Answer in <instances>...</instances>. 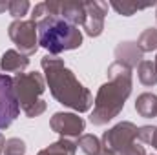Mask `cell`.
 <instances>
[{
    "label": "cell",
    "instance_id": "8fae6325",
    "mask_svg": "<svg viewBox=\"0 0 157 155\" xmlns=\"http://www.w3.org/2000/svg\"><path fill=\"white\" fill-rule=\"evenodd\" d=\"M29 66V59L24 55V53H20V51H17V49H7L4 55H2V59H0V68H2V71H6V73H22L26 68Z\"/></svg>",
    "mask_w": 157,
    "mask_h": 155
},
{
    "label": "cell",
    "instance_id": "7a4b0ae2",
    "mask_svg": "<svg viewBox=\"0 0 157 155\" xmlns=\"http://www.w3.org/2000/svg\"><path fill=\"white\" fill-rule=\"evenodd\" d=\"M132 93V70L121 62H113L108 68V82H104L93 100L91 124L102 126L122 112L126 99Z\"/></svg>",
    "mask_w": 157,
    "mask_h": 155
},
{
    "label": "cell",
    "instance_id": "2e32d148",
    "mask_svg": "<svg viewBox=\"0 0 157 155\" xmlns=\"http://www.w3.org/2000/svg\"><path fill=\"white\" fill-rule=\"evenodd\" d=\"M137 46L143 53H150L157 49V29L155 28H148L141 33V37L137 39Z\"/></svg>",
    "mask_w": 157,
    "mask_h": 155
},
{
    "label": "cell",
    "instance_id": "ac0fdd59",
    "mask_svg": "<svg viewBox=\"0 0 157 155\" xmlns=\"http://www.w3.org/2000/svg\"><path fill=\"white\" fill-rule=\"evenodd\" d=\"M4 155H26V144L20 139H7L2 148Z\"/></svg>",
    "mask_w": 157,
    "mask_h": 155
},
{
    "label": "cell",
    "instance_id": "7402d4cb",
    "mask_svg": "<svg viewBox=\"0 0 157 155\" xmlns=\"http://www.w3.org/2000/svg\"><path fill=\"white\" fill-rule=\"evenodd\" d=\"M99 155H115V153H112V152H108V150H102Z\"/></svg>",
    "mask_w": 157,
    "mask_h": 155
},
{
    "label": "cell",
    "instance_id": "e0dca14e",
    "mask_svg": "<svg viewBox=\"0 0 157 155\" xmlns=\"http://www.w3.org/2000/svg\"><path fill=\"white\" fill-rule=\"evenodd\" d=\"M155 2H146V4H135V2H112V7L117 11L119 15L122 17H130L133 15L135 11H141V9H146L150 6H154Z\"/></svg>",
    "mask_w": 157,
    "mask_h": 155
},
{
    "label": "cell",
    "instance_id": "30bf717a",
    "mask_svg": "<svg viewBox=\"0 0 157 155\" xmlns=\"http://www.w3.org/2000/svg\"><path fill=\"white\" fill-rule=\"evenodd\" d=\"M143 60V51L139 49L137 42H121L115 47V62L128 66L130 70L137 68Z\"/></svg>",
    "mask_w": 157,
    "mask_h": 155
},
{
    "label": "cell",
    "instance_id": "44dd1931",
    "mask_svg": "<svg viewBox=\"0 0 157 155\" xmlns=\"http://www.w3.org/2000/svg\"><path fill=\"white\" fill-rule=\"evenodd\" d=\"M4 142H6V141H4V137H2V133H0V155H2V148H4Z\"/></svg>",
    "mask_w": 157,
    "mask_h": 155
},
{
    "label": "cell",
    "instance_id": "52a82bcc",
    "mask_svg": "<svg viewBox=\"0 0 157 155\" xmlns=\"http://www.w3.org/2000/svg\"><path fill=\"white\" fill-rule=\"evenodd\" d=\"M20 113V106L15 95L13 78L6 73H0V131L9 128Z\"/></svg>",
    "mask_w": 157,
    "mask_h": 155
},
{
    "label": "cell",
    "instance_id": "603a6c76",
    "mask_svg": "<svg viewBox=\"0 0 157 155\" xmlns=\"http://www.w3.org/2000/svg\"><path fill=\"white\" fill-rule=\"evenodd\" d=\"M155 17H157V13H155Z\"/></svg>",
    "mask_w": 157,
    "mask_h": 155
},
{
    "label": "cell",
    "instance_id": "5bb4252c",
    "mask_svg": "<svg viewBox=\"0 0 157 155\" xmlns=\"http://www.w3.org/2000/svg\"><path fill=\"white\" fill-rule=\"evenodd\" d=\"M77 152V142L70 141V139H60L57 142H53L51 146L40 150L37 155H75Z\"/></svg>",
    "mask_w": 157,
    "mask_h": 155
},
{
    "label": "cell",
    "instance_id": "ba28073f",
    "mask_svg": "<svg viewBox=\"0 0 157 155\" xmlns=\"http://www.w3.org/2000/svg\"><path fill=\"white\" fill-rule=\"evenodd\" d=\"M49 126L55 133L62 135V139H70V137H80L84 128H86V122L82 117L75 115V113H55L49 120Z\"/></svg>",
    "mask_w": 157,
    "mask_h": 155
},
{
    "label": "cell",
    "instance_id": "d6986e66",
    "mask_svg": "<svg viewBox=\"0 0 157 155\" xmlns=\"http://www.w3.org/2000/svg\"><path fill=\"white\" fill-rule=\"evenodd\" d=\"M28 9H29V2H28V0H11L7 11H9V15L15 17L17 20H22V17L28 13Z\"/></svg>",
    "mask_w": 157,
    "mask_h": 155
},
{
    "label": "cell",
    "instance_id": "ffe728a7",
    "mask_svg": "<svg viewBox=\"0 0 157 155\" xmlns=\"http://www.w3.org/2000/svg\"><path fill=\"white\" fill-rule=\"evenodd\" d=\"M6 9H9V2H0V13H4Z\"/></svg>",
    "mask_w": 157,
    "mask_h": 155
},
{
    "label": "cell",
    "instance_id": "9a60e30c",
    "mask_svg": "<svg viewBox=\"0 0 157 155\" xmlns=\"http://www.w3.org/2000/svg\"><path fill=\"white\" fill-rule=\"evenodd\" d=\"M77 146L86 155H99L102 152V142L91 133H82L77 141Z\"/></svg>",
    "mask_w": 157,
    "mask_h": 155
},
{
    "label": "cell",
    "instance_id": "7c38bea8",
    "mask_svg": "<svg viewBox=\"0 0 157 155\" xmlns=\"http://www.w3.org/2000/svg\"><path fill=\"white\" fill-rule=\"evenodd\" d=\"M135 110L141 117L152 119L157 115V95L154 93H143L135 100Z\"/></svg>",
    "mask_w": 157,
    "mask_h": 155
},
{
    "label": "cell",
    "instance_id": "8992f818",
    "mask_svg": "<svg viewBox=\"0 0 157 155\" xmlns=\"http://www.w3.org/2000/svg\"><path fill=\"white\" fill-rule=\"evenodd\" d=\"M9 39L15 42V46L18 47L20 53H24L26 57L37 53L39 49V29H37V22L29 20H15L11 22L9 29Z\"/></svg>",
    "mask_w": 157,
    "mask_h": 155
},
{
    "label": "cell",
    "instance_id": "277c9868",
    "mask_svg": "<svg viewBox=\"0 0 157 155\" xmlns=\"http://www.w3.org/2000/svg\"><path fill=\"white\" fill-rule=\"evenodd\" d=\"M13 88L20 110L28 117H39L46 112V102L42 93L46 89V78L37 71L18 73L13 77Z\"/></svg>",
    "mask_w": 157,
    "mask_h": 155
},
{
    "label": "cell",
    "instance_id": "6da1fadb",
    "mask_svg": "<svg viewBox=\"0 0 157 155\" xmlns=\"http://www.w3.org/2000/svg\"><path fill=\"white\" fill-rule=\"evenodd\" d=\"M42 70L46 73V82L49 86L51 95L64 106L75 110L78 113H84L91 108L93 97L88 88H84L82 82H78L75 73L64 64L62 59L57 57H44L42 59Z\"/></svg>",
    "mask_w": 157,
    "mask_h": 155
},
{
    "label": "cell",
    "instance_id": "3957f363",
    "mask_svg": "<svg viewBox=\"0 0 157 155\" xmlns=\"http://www.w3.org/2000/svg\"><path fill=\"white\" fill-rule=\"evenodd\" d=\"M37 29H39V46L48 49L51 55L77 49L82 44L80 29L57 15H46L44 18H40L37 22Z\"/></svg>",
    "mask_w": 157,
    "mask_h": 155
},
{
    "label": "cell",
    "instance_id": "9c48e42d",
    "mask_svg": "<svg viewBox=\"0 0 157 155\" xmlns=\"http://www.w3.org/2000/svg\"><path fill=\"white\" fill-rule=\"evenodd\" d=\"M86 6V20L82 28L90 37H99L104 29V17L108 13V4L104 2H84Z\"/></svg>",
    "mask_w": 157,
    "mask_h": 155
},
{
    "label": "cell",
    "instance_id": "4fadbf2b",
    "mask_svg": "<svg viewBox=\"0 0 157 155\" xmlns=\"http://www.w3.org/2000/svg\"><path fill=\"white\" fill-rule=\"evenodd\" d=\"M137 75L139 80L144 86H155L157 84V57L154 60H141V64L137 66Z\"/></svg>",
    "mask_w": 157,
    "mask_h": 155
},
{
    "label": "cell",
    "instance_id": "5b68a950",
    "mask_svg": "<svg viewBox=\"0 0 157 155\" xmlns=\"http://www.w3.org/2000/svg\"><path fill=\"white\" fill-rule=\"evenodd\" d=\"M139 128L133 122H119L102 135V148L115 155H146L144 148L137 144Z\"/></svg>",
    "mask_w": 157,
    "mask_h": 155
}]
</instances>
